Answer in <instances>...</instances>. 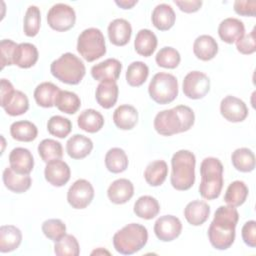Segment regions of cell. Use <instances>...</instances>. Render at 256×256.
<instances>
[{
	"mask_svg": "<svg viewBox=\"0 0 256 256\" xmlns=\"http://www.w3.org/2000/svg\"><path fill=\"white\" fill-rule=\"evenodd\" d=\"M0 105L8 115L19 116L26 113L29 109V100L25 93L14 90Z\"/></svg>",
	"mask_w": 256,
	"mask_h": 256,
	"instance_id": "25",
	"label": "cell"
},
{
	"mask_svg": "<svg viewBox=\"0 0 256 256\" xmlns=\"http://www.w3.org/2000/svg\"><path fill=\"white\" fill-rule=\"evenodd\" d=\"M76 21L75 10L64 3L54 4L47 13V22L55 31L65 32L71 29Z\"/></svg>",
	"mask_w": 256,
	"mask_h": 256,
	"instance_id": "9",
	"label": "cell"
},
{
	"mask_svg": "<svg viewBox=\"0 0 256 256\" xmlns=\"http://www.w3.org/2000/svg\"><path fill=\"white\" fill-rule=\"evenodd\" d=\"M92 149V140L82 134H75L71 136L66 142L67 154L72 159H83L91 153Z\"/></svg>",
	"mask_w": 256,
	"mask_h": 256,
	"instance_id": "21",
	"label": "cell"
},
{
	"mask_svg": "<svg viewBox=\"0 0 256 256\" xmlns=\"http://www.w3.org/2000/svg\"><path fill=\"white\" fill-rule=\"evenodd\" d=\"M133 183L126 178H120L113 181L107 189V196L109 200L112 203L118 205L128 202L133 197Z\"/></svg>",
	"mask_w": 256,
	"mask_h": 256,
	"instance_id": "17",
	"label": "cell"
},
{
	"mask_svg": "<svg viewBox=\"0 0 256 256\" xmlns=\"http://www.w3.org/2000/svg\"><path fill=\"white\" fill-rule=\"evenodd\" d=\"M133 211L139 218L150 220L158 215L160 205L156 198L149 195H143L135 201Z\"/></svg>",
	"mask_w": 256,
	"mask_h": 256,
	"instance_id": "33",
	"label": "cell"
},
{
	"mask_svg": "<svg viewBox=\"0 0 256 256\" xmlns=\"http://www.w3.org/2000/svg\"><path fill=\"white\" fill-rule=\"evenodd\" d=\"M54 253L58 256H78L80 247L77 239L71 234H65L55 242Z\"/></svg>",
	"mask_w": 256,
	"mask_h": 256,
	"instance_id": "43",
	"label": "cell"
},
{
	"mask_svg": "<svg viewBox=\"0 0 256 256\" xmlns=\"http://www.w3.org/2000/svg\"><path fill=\"white\" fill-rule=\"evenodd\" d=\"M195 122L193 110L186 105H178L171 109L160 111L154 118V128L162 136L188 131Z\"/></svg>",
	"mask_w": 256,
	"mask_h": 256,
	"instance_id": "2",
	"label": "cell"
},
{
	"mask_svg": "<svg viewBox=\"0 0 256 256\" xmlns=\"http://www.w3.org/2000/svg\"><path fill=\"white\" fill-rule=\"evenodd\" d=\"M152 24L160 31H167L173 27L176 20V15L173 8L166 3H161L155 6L151 15Z\"/></svg>",
	"mask_w": 256,
	"mask_h": 256,
	"instance_id": "22",
	"label": "cell"
},
{
	"mask_svg": "<svg viewBox=\"0 0 256 256\" xmlns=\"http://www.w3.org/2000/svg\"><path fill=\"white\" fill-rule=\"evenodd\" d=\"M55 106L61 112L66 114H75L81 106V100L79 96L74 92L60 90L55 101Z\"/></svg>",
	"mask_w": 256,
	"mask_h": 256,
	"instance_id": "40",
	"label": "cell"
},
{
	"mask_svg": "<svg viewBox=\"0 0 256 256\" xmlns=\"http://www.w3.org/2000/svg\"><path fill=\"white\" fill-rule=\"evenodd\" d=\"M43 234L51 241H58L66 234V225L60 219H48L42 224Z\"/></svg>",
	"mask_w": 256,
	"mask_h": 256,
	"instance_id": "46",
	"label": "cell"
},
{
	"mask_svg": "<svg viewBox=\"0 0 256 256\" xmlns=\"http://www.w3.org/2000/svg\"><path fill=\"white\" fill-rule=\"evenodd\" d=\"M238 220L239 213L235 207L227 205L217 208L208 228V238L215 249L226 250L232 246Z\"/></svg>",
	"mask_w": 256,
	"mask_h": 256,
	"instance_id": "1",
	"label": "cell"
},
{
	"mask_svg": "<svg viewBox=\"0 0 256 256\" xmlns=\"http://www.w3.org/2000/svg\"><path fill=\"white\" fill-rule=\"evenodd\" d=\"M241 235L247 246L251 248L256 247V222L254 220L247 221L242 227Z\"/></svg>",
	"mask_w": 256,
	"mask_h": 256,
	"instance_id": "50",
	"label": "cell"
},
{
	"mask_svg": "<svg viewBox=\"0 0 256 256\" xmlns=\"http://www.w3.org/2000/svg\"><path fill=\"white\" fill-rule=\"evenodd\" d=\"M46 181L55 187L64 186L71 177V170L69 165L61 160L56 159L47 162L44 170Z\"/></svg>",
	"mask_w": 256,
	"mask_h": 256,
	"instance_id": "14",
	"label": "cell"
},
{
	"mask_svg": "<svg viewBox=\"0 0 256 256\" xmlns=\"http://www.w3.org/2000/svg\"><path fill=\"white\" fill-rule=\"evenodd\" d=\"M122 63L115 58H108L91 68V75L97 81H116L121 73Z\"/></svg>",
	"mask_w": 256,
	"mask_h": 256,
	"instance_id": "16",
	"label": "cell"
},
{
	"mask_svg": "<svg viewBox=\"0 0 256 256\" xmlns=\"http://www.w3.org/2000/svg\"><path fill=\"white\" fill-rule=\"evenodd\" d=\"M174 3L178 6V8L185 13H194L198 11L202 6V1L200 0H192V1H178L175 0Z\"/></svg>",
	"mask_w": 256,
	"mask_h": 256,
	"instance_id": "51",
	"label": "cell"
},
{
	"mask_svg": "<svg viewBox=\"0 0 256 256\" xmlns=\"http://www.w3.org/2000/svg\"><path fill=\"white\" fill-rule=\"evenodd\" d=\"M39 53L36 46L32 43H20L15 49L13 56V64L20 68H30L34 66L38 60Z\"/></svg>",
	"mask_w": 256,
	"mask_h": 256,
	"instance_id": "24",
	"label": "cell"
},
{
	"mask_svg": "<svg viewBox=\"0 0 256 256\" xmlns=\"http://www.w3.org/2000/svg\"><path fill=\"white\" fill-rule=\"evenodd\" d=\"M158 40L156 35L149 29H141L137 32L134 40L136 52L144 57L151 56L157 48Z\"/></svg>",
	"mask_w": 256,
	"mask_h": 256,
	"instance_id": "31",
	"label": "cell"
},
{
	"mask_svg": "<svg viewBox=\"0 0 256 256\" xmlns=\"http://www.w3.org/2000/svg\"><path fill=\"white\" fill-rule=\"evenodd\" d=\"M47 130L51 135L57 138H65L72 130V123L66 117L54 115L50 117L47 122Z\"/></svg>",
	"mask_w": 256,
	"mask_h": 256,
	"instance_id": "44",
	"label": "cell"
},
{
	"mask_svg": "<svg viewBox=\"0 0 256 256\" xmlns=\"http://www.w3.org/2000/svg\"><path fill=\"white\" fill-rule=\"evenodd\" d=\"M78 127L88 133H96L104 125V117L95 109H86L77 118Z\"/></svg>",
	"mask_w": 256,
	"mask_h": 256,
	"instance_id": "32",
	"label": "cell"
},
{
	"mask_svg": "<svg viewBox=\"0 0 256 256\" xmlns=\"http://www.w3.org/2000/svg\"><path fill=\"white\" fill-rule=\"evenodd\" d=\"M149 75L148 66L142 61H134L129 64L126 71V81L132 87H139L145 83Z\"/></svg>",
	"mask_w": 256,
	"mask_h": 256,
	"instance_id": "39",
	"label": "cell"
},
{
	"mask_svg": "<svg viewBox=\"0 0 256 256\" xmlns=\"http://www.w3.org/2000/svg\"><path fill=\"white\" fill-rule=\"evenodd\" d=\"M236 43V48L238 52L244 55L253 54L256 51V43H255V29H253L250 33L244 34Z\"/></svg>",
	"mask_w": 256,
	"mask_h": 256,
	"instance_id": "48",
	"label": "cell"
},
{
	"mask_svg": "<svg viewBox=\"0 0 256 256\" xmlns=\"http://www.w3.org/2000/svg\"><path fill=\"white\" fill-rule=\"evenodd\" d=\"M60 92V88L52 82H42L34 90V99L38 106L51 108L55 106V101Z\"/></svg>",
	"mask_w": 256,
	"mask_h": 256,
	"instance_id": "29",
	"label": "cell"
},
{
	"mask_svg": "<svg viewBox=\"0 0 256 256\" xmlns=\"http://www.w3.org/2000/svg\"><path fill=\"white\" fill-rule=\"evenodd\" d=\"M13 91H14V87H13L12 83L7 79L2 78L1 79V88H0V103L3 102Z\"/></svg>",
	"mask_w": 256,
	"mask_h": 256,
	"instance_id": "52",
	"label": "cell"
},
{
	"mask_svg": "<svg viewBox=\"0 0 256 256\" xmlns=\"http://www.w3.org/2000/svg\"><path fill=\"white\" fill-rule=\"evenodd\" d=\"M155 61L159 67L174 69L179 65L181 61V57L179 52L175 48L166 46L161 48L157 52L155 56Z\"/></svg>",
	"mask_w": 256,
	"mask_h": 256,
	"instance_id": "45",
	"label": "cell"
},
{
	"mask_svg": "<svg viewBox=\"0 0 256 256\" xmlns=\"http://www.w3.org/2000/svg\"><path fill=\"white\" fill-rule=\"evenodd\" d=\"M41 25V13L37 6L30 5L23 20V31L26 36L34 37L38 34Z\"/></svg>",
	"mask_w": 256,
	"mask_h": 256,
	"instance_id": "42",
	"label": "cell"
},
{
	"mask_svg": "<svg viewBox=\"0 0 256 256\" xmlns=\"http://www.w3.org/2000/svg\"><path fill=\"white\" fill-rule=\"evenodd\" d=\"M119 88L116 81L106 80L101 81L95 92V98L97 103L104 109L112 108L118 99Z\"/></svg>",
	"mask_w": 256,
	"mask_h": 256,
	"instance_id": "20",
	"label": "cell"
},
{
	"mask_svg": "<svg viewBox=\"0 0 256 256\" xmlns=\"http://www.w3.org/2000/svg\"><path fill=\"white\" fill-rule=\"evenodd\" d=\"M223 170V165L218 158L206 157L202 160L199 193L204 199L213 200L220 196L224 183Z\"/></svg>",
	"mask_w": 256,
	"mask_h": 256,
	"instance_id": "4",
	"label": "cell"
},
{
	"mask_svg": "<svg viewBox=\"0 0 256 256\" xmlns=\"http://www.w3.org/2000/svg\"><path fill=\"white\" fill-rule=\"evenodd\" d=\"M245 34L244 23L237 18L229 17L221 21L218 26V35L222 41L232 44Z\"/></svg>",
	"mask_w": 256,
	"mask_h": 256,
	"instance_id": "18",
	"label": "cell"
},
{
	"mask_svg": "<svg viewBox=\"0 0 256 256\" xmlns=\"http://www.w3.org/2000/svg\"><path fill=\"white\" fill-rule=\"evenodd\" d=\"M104 253H106V254H110L108 251H106V250H104V251H103L101 248H99L98 250H95V251H93L91 254L93 255V254H104Z\"/></svg>",
	"mask_w": 256,
	"mask_h": 256,
	"instance_id": "54",
	"label": "cell"
},
{
	"mask_svg": "<svg viewBox=\"0 0 256 256\" xmlns=\"http://www.w3.org/2000/svg\"><path fill=\"white\" fill-rule=\"evenodd\" d=\"M22 241V233L14 225L0 227V252L7 253L16 250Z\"/></svg>",
	"mask_w": 256,
	"mask_h": 256,
	"instance_id": "30",
	"label": "cell"
},
{
	"mask_svg": "<svg viewBox=\"0 0 256 256\" xmlns=\"http://www.w3.org/2000/svg\"><path fill=\"white\" fill-rule=\"evenodd\" d=\"M148 93L158 104L165 105L173 102L178 96L177 78L170 73H156L149 83Z\"/></svg>",
	"mask_w": 256,
	"mask_h": 256,
	"instance_id": "8",
	"label": "cell"
},
{
	"mask_svg": "<svg viewBox=\"0 0 256 256\" xmlns=\"http://www.w3.org/2000/svg\"><path fill=\"white\" fill-rule=\"evenodd\" d=\"M220 113L227 121L237 123L247 118L248 108L240 98L228 95L221 100Z\"/></svg>",
	"mask_w": 256,
	"mask_h": 256,
	"instance_id": "13",
	"label": "cell"
},
{
	"mask_svg": "<svg viewBox=\"0 0 256 256\" xmlns=\"http://www.w3.org/2000/svg\"><path fill=\"white\" fill-rule=\"evenodd\" d=\"M10 134L14 140L20 142H31L36 139L38 129L34 123L27 120H21L11 124Z\"/></svg>",
	"mask_w": 256,
	"mask_h": 256,
	"instance_id": "35",
	"label": "cell"
},
{
	"mask_svg": "<svg viewBox=\"0 0 256 256\" xmlns=\"http://www.w3.org/2000/svg\"><path fill=\"white\" fill-rule=\"evenodd\" d=\"M137 0H117L115 1V4L122 9H131L134 5L137 4Z\"/></svg>",
	"mask_w": 256,
	"mask_h": 256,
	"instance_id": "53",
	"label": "cell"
},
{
	"mask_svg": "<svg viewBox=\"0 0 256 256\" xmlns=\"http://www.w3.org/2000/svg\"><path fill=\"white\" fill-rule=\"evenodd\" d=\"M128 157L126 152L118 147L111 148L105 155V166L112 173H121L128 167Z\"/></svg>",
	"mask_w": 256,
	"mask_h": 256,
	"instance_id": "38",
	"label": "cell"
},
{
	"mask_svg": "<svg viewBox=\"0 0 256 256\" xmlns=\"http://www.w3.org/2000/svg\"><path fill=\"white\" fill-rule=\"evenodd\" d=\"M9 163L16 173L29 175L34 167V158L28 149L16 147L9 154Z\"/></svg>",
	"mask_w": 256,
	"mask_h": 256,
	"instance_id": "15",
	"label": "cell"
},
{
	"mask_svg": "<svg viewBox=\"0 0 256 256\" xmlns=\"http://www.w3.org/2000/svg\"><path fill=\"white\" fill-rule=\"evenodd\" d=\"M78 53L88 62H93L106 53V44L103 33L98 28H87L78 36Z\"/></svg>",
	"mask_w": 256,
	"mask_h": 256,
	"instance_id": "7",
	"label": "cell"
},
{
	"mask_svg": "<svg viewBox=\"0 0 256 256\" xmlns=\"http://www.w3.org/2000/svg\"><path fill=\"white\" fill-rule=\"evenodd\" d=\"M38 154L44 162L61 159L63 156V148L60 142L54 139H43L38 145Z\"/></svg>",
	"mask_w": 256,
	"mask_h": 256,
	"instance_id": "41",
	"label": "cell"
},
{
	"mask_svg": "<svg viewBox=\"0 0 256 256\" xmlns=\"http://www.w3.org/2000/svg\"><path fill=\"white\" fill-rule=\"evenodd\" d=\"M181 231L182 223L178 217L173 215L161 216L154 224V233L163 242L173 241L181 234Z\"/></svg>",
	"mask_w": 256,
	"mask_h": 256,
	"instance_id": "12",
	"label": "cell"
},
{
	"mask_svg": "<svg viewBox=\"0 0 256 256\" xmlns=\"http://www.w3.org/2000/svg\"><path fill=\"white\" fill-rule=\"evenodd\" d=\"M195 155L189 150L175 152L171 159L170 182L174 189L186 191L195 182Z\"/></svg>",
	"mask_w": 256,
	"mask_h": 256,
	"instance_id": "3",
	"label": "cell"
},
{
	"mask_svg": "<svg viewBox=\"0 0 256 256\" xmlns=\"http://www.w3.org/2000/svg\"><path fill=\"white\" fill-rule=\"evenodd\" d=\"M231 162L236 170L244 173L251 172L255 168V155L249 148H238L232 153Z\"/></svg>",
	"mask_w": 256,
	"mask_h": 256,
	"instance_id": "37",
	"label": "cell"
},
{
	"mask_svg": "<svg viewBox=\"0 0 256 256\" xmlns=\"http://www.w3.org/2000/svg\"><path fill=\"white\" fill-rule=\"evenodd\" d=\"M138 111L129 104L118 106L113 113V122L121 130H131L137 124Z\"/></svg>",
	"mask_w": 256,
	"mask_h": 256,
	"instance_id": "26",
	"label": "cell"
},
{
	"mask_svg": "<svg viewBox=\"0 0 256 256\" xmlns=\"http://www.w3.org/2000/svg\"><path fill=\"white\" fill-rule=\"evenodd\" d=\"M234 11L241 16L254 17L256 15L255 0H237L234 2Z\"/></svg>",
	"mask_w": 256,
	"mask_h": 256,
	"instance_id": "49",
	"label": "cell"
},
{
	"mask_svg": "<svg viewBox=\"0 0 256 256\" xmlns=\"http://www.w3.org/2000/svg\"><path fill=\"white\" fill-rule=\"evenodd\" d=\"M148 231L138 223H130L118 230L113 236L115 250L123 255H131L140 251L147 243Z\"/></svg>",
	"mask_w": 256,
	"mask_h": 256,
	"instance_id": "5",
	"label": "cell"
},
{
	"mask_svg": "<svg viewBox=\"0 0 256 256\" xmlns=\"http://www.w3.org/2000/svg\"><path fill=\"white\" fill-rule=\"evenodd\" d=\"M168 175V165L164 160H156L147 165L144 171L146 182L153 187L160 186Z\"/></svg>",
	"mask_w": 256,
	"mask_h": 256,
	"instance_id": "34",
	"label": "cell"
},
{
	"mask_svg": "<svg viewBox=\"0 0 256 256\" xmlns=\"http://www.w3.org/2000/svg\"><path fill=\"white\" fill-rule=\"evenodd\" d=\"M248 194L249 189L247 185L243 181L236 180L227 187L224 195V201L229 206L239 207L246 201Z\"/></svg>",
	"mask_w": 256,
	"mask_h": 256,
	"instance_id": "36",
	"label": "cell"
},
{
	"mask_svg": "<svg viewBox=\"0 0 256 256\" xmlns=\"http://www.w3.org/2000/svg\"><path fill=\"white\" fill-rule=\"evenodd\" d=\"M50 72L56 79L65 84L77 85L85 76L86 68L80 58L67 52L51 63Z\"/></svg>",
	"mask_w": 256,
	"mask_h": 256,
	"instance_id": "6",
	"label": "cell"
},
{
	"mask_svg": "<svg viewBox=\"0 0 256 256\" xmlns=\"http://www.w3.org/2000/svg\"><path fill=\"white\" fill-rule=\"evenodd\" d=\"M17 43L10 39H3L0 42V51H1V68L3 69L5 66L13 65V56Z\"/></svg>",
	"mask_w": 256,
	"mask_h": 256,
	"instance_id": "47",
	"label": "cell"
},
{
	"mask_svg": "<svg viewBox=\"0 0 256 256\" xmlns=\"http://www.w3.org/2000/svg\"><path fill=\"white\" fill-rule=\"evenodd\" d=\"M2 178L5 187L14 193H23L32 184V179L29 175L18 174L10 166L4 169Z\"/></svg>",
	"mask_w": 256,
	"mask_h": 256,
	"instance_id": "28",
	"label": "cell"
},
{
	"mask_svg": "<svg viewBox=\"0 0 256 256\" xmlns=\"http://www.w3.org/2000/svg\"><path fill=\"white\" fill-rule=\"evenodd\" d=\"M193 53L198 59L209 61L218 53V44L212 36L206 34L200 35L193 43Z\"/></svg>",
	"mask_w": 256,
	"mask_h": 256,
	"instance_id": "27",
	"label": "cell"
},
{
	"mask_svg": "<svg viewBox=\"0 0 256 256\" xmlns=\"http://www.w3.org/2000/svg\"><path fill=\"white\" fill-rule=\"evenodd\" d=\"M210 215V206L201 200H193L184 208V216L187 222L193 226L205 223Z\"/></svg>",
	"mask_w": 256,
	"mask_h": 256,
	"instance_id": "23",
	"label": "cell"
},
{
	"mask_svg": "<svg viewBox=\"0 0 256 256\" xmlns=\"http://www.w3.org/2000/svg\"><path fill=\"white\" fill-rule=\"evenodd\" d=\"M107 31L110 42L115 46L126 45L132 35L131 24L123 18H117L111 21Z\"/></svg>",
	"mask_w": 256,
	"mask_h": 256,
	"instance_id": "19",
	"label": "cell"
},
{
	"mask_svg": "<svg viewBox=\"0 0 256 256\" xmlns=\"http://www.w3.org/2000/svg\"><path fill=\"white\" fill-rule=\"evenodd\" d=\"M94 198V188L86 179L76 180L68 189L67 201L74 209L86 208Z\"/></svg>",
	"mask_w": 256,
	"mask_h": 256,
	"instance_id": "11",
	"label": "cell"
},
{
	"mask_svg": "<svg viewBox=\"0 0 256 256\" xmlns=\"http://www.w3.org/2000/svg\"><path fill=\"white\" fill-rule=\"evenodd\" d=\"M183 93L190 99H201L210 90V79L201 71L189 72L183 80Z\"/></svg>",
	"mask_w": 256,
	"mask_h": 256,
	"instance_id": "10",
	"label": "cell"
}]
</instances>
